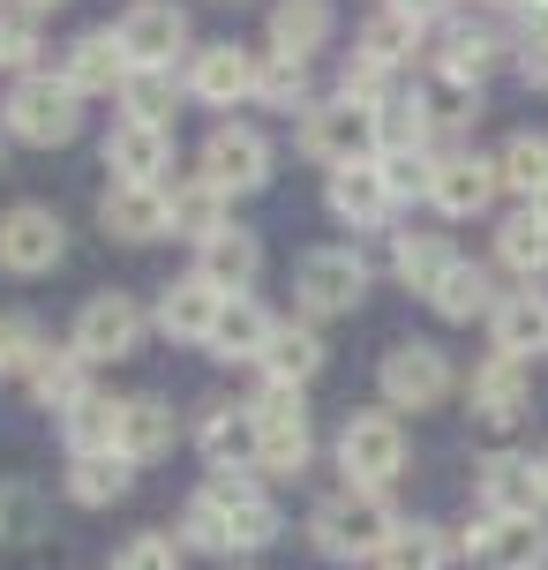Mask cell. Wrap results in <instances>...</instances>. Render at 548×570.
<instances>
[{"mask_svg":"<svg viewBox=\"0 0 548 570\" xmlns=\"http://www.w3.org/2000/svg\"><path fill=\"white\" fill-rule=\"evenodd\" d=\"M271 541H278V503L263 495L256 473H211L180 511V548L196 556H256Z\"/></svg>","mask_w":548,"mask_h":570,"instance_id":"cell-1","label":"cell"},{"mask_svg":"<svg viewBox=\"0 0 548 570\" xmlns=\"http://www.w3.org/2000/svg\"><path fill=\"white\" fill-rule=\"evenodd\" d=\"M399 525L405 518L391 511L375 488H339V495H323L316 511H309V541H316V556H331V563H375Z\"/></svg>","mask_w":548,"mask_h":570,"instance_id":"cell-2","label":"cell"},{"mask_svg":"<svg viewBox=\"0 0 548 570\" xmlns=\"http://www.w3.org/2000/svg\"><path fill=\"white\" fill-rule=\"evenodd\" d=\"M0 128L30 150H53V142H76L84 128V98L60 83L53 68H38V76H16L8 98H0Z\"/></svg>","mask_w":548,"mask_h":570,"instance_id":"cell-3","label":"cell"},{"mask_svg":"<svg viewBox=\"0 0 548 570\" xmlns=\"http://www.w3.org/2000/svg\"><path fill=\"white\" fill-rule=\"evenodd\" d=\"M375 106H353V98H323L301 114V158H316V166L346 173V166H375Z\"/></svg>","mask_w":548,"mask_h":570,"instance_id":"cell-4","label":"cell"},{"mask_svg":"<svg viewBox=\"0 0 548 570\" xmlns=\"http://www.w3.org/2000/svg\"><path fill=\"white\" fill-rule=\"evenodd\" d=\"M375 383H383V413H436L451 399V353L429 338H405L383 353Z\"/></svg>","mask_w":548,"mask_h":570,"instance_id":"cell-5","label":"cell"},{"mask_svg":"<svg viewBox=\"0 0 548 570\" xmlns=\"http://www.w3.org/2000/svg\"><path fill=\"white\" fill-rule=\"evenodd\" d=\"M248 413H256V473H301L309 451H316V428L301 413V391L263 383L256 399H248Z\"/></svg>","mask_w":548,"mask_h":570,"instance_id":"cell-6","label":"cell"},{"mask_svg":"<svg viewBox=\"0 0 548 570\" xmlns=\"http://www.w3.org/2000/svg\"><path fill=\"white\" fill-rule=\"evenodd\" d=\"M339 465H346V488H383L405 473V428L399 413H346L339 428Z\"/></svg>","mask_w":548,"mask_h":570,"instance_id":"cell-7","label":"cell"},{"mask_svg":"<svg viewBox=\"0 0 548 570\" xmlns=\"http://www.w3.org/2000/svg\"><path fill=\"white\" fill-rule=\"evenodd\" d=\"M361 293H369V263L353 256V248H309L301 271H293V301H301V315H353Z\"/></svg>","mask_w":548,"mask_h":570,"instance_id":"cell-8","label":"cell"},{"mask_svg":"<svg viewBox=\"0 0 548 570\" xmlns=\"http://www.w3.org/2000/svg\"><path fill=\"white\" fill-rule=\"evenodd\" d=\"M203 180L218 188V196H256V188H271V142H263V128H241V120H226V128H211V142H203Z\"/></svg>","mask_w":548,"mask_h":570,"instance_id":"cell-9","label":"cell"},{"mask_svg":"<svg viewBox=\"0 0 548 570\" xmlns=\"http://www.w3.org/2000/svg\"><path fill=\"white\" fill-rule=\"evenodd\" d=\"M60 256H68V226H60V210H46V203H16V210H0V271L38 278V271H53Z\"/></svg>","mask_w":548,"mask_h":570,"instance_id":"cell-10","label":"cell"},{"mask_svg":"<svg viewBox=\"0 0 548 570\" xmlns=\"http://www.w3.org/2000/svg\"><path fill=\"white\" fill-rule=\"evenodd\" d=\"M114 46L128 68H174L188 53V16H180L174 0H136L114 23Z\"/></svg>","mask_w":548,"mask_h":570,"instance_id":"cell-11","label":"cell"},{"mask_svg":"<svg viewBox=\"0 0 548 570\" xmlns=\"http://www.w3.org/2000/svg\"><path fill=\"white\" fill-rule=\"evenodd\" d=\"M76 353H84L90 368L98 361H128L136 345H144V308L128 301V293H90L84 301V315H76Z\"/></svg>","mask_w":548,"mask_h":570,"instance_id":"cell-12","label":"cell"},{"mask_svg":"<svg viewBox=\"0 0 548 570\" xmlns=\"http://www.w3.org/2000/svg\"><path fill=\"white\" fill-rule=\"evenodd\" d=\"M256 76H263V53H248V46H196L188 53V98H203V106H218V114H233L241 98H256Z\"/></svg>","mask_w":548,"mask_h":570,"instance_id":"cell-13","label":"cell"},{"mask_svg":"<svg viewBox=\"0 0 548 570\" xmlns=\"http://www.w3.org/2000/svg\"><path fill=\"white\" fill-rule=\"evenodd\" d=\"M526 405H534V375H526V361H503V353H489L481 368H473V383H466V413L481 428H519Z\"/></svg>","mask_w":548,"mask_h":570,"instance_id":"cell-14","label":"cell"},{"mask_svg":"<svg viewBox=\"0 0 548 570\" xmlns=\"http://www.w3.org/2000/svg\"><path fill=\"white\" fill-rule=\"evenodd\" d=\"M473 495H481V518H541V473L519 451L481 458L473 465Z\"/></svg>","mask_w":548,"mask_h":570,"instance_id":"cell-15","label":"cell"},{"mask_svg":"<svg viewBox=\"0 0 548 570\" xmlns=\"http://www.w3.org/2000/svg\"><path fill=\"white\" fill-rule=\"evenodd\" d=\"M106 173L128 180V188H166V173H174V128L114 120V136H106Z\"/></svg>","mask_w":548,"mask_h":570,"instance_id":"cell-16","label":"cell"},{"mask_svg":"<svg viewBox=\"0 0 548 570\" xmlns=\"http://www.w3.org/2000/svg\"><path fill=\"white\" fill-rule=\"evenodd\" d=\"M503 188V173L496 158H473V150H451V158H436V180H429V203L443 218H481Z\"/></svg>","mask_w":548,"mask_h":570,"instance_id":"cell-17","label":"cell"},{"mask_svg":"<svg viewBox=\"0 0 548 570\" xmlns=\"http://www.w3.org/2000/svg\"><path fill=\"white\" fill-rule=\"evenodd\" d=\"M481 570H548V525L541 518H481L473 525Z\"/></svg>","mask_w":548,"mask_h":570,"instance_id":"cell-18","label":"cell"},{"mask_svg":"<svg viewBox=\"0 0 548 570\" xmlns=\"http://www.w3.org/2000/svg\"><path fill=\"white\" fill-rule=\"evenodd\" d=\"M218 308H226V293H218V285H203L196 271H188V278H174L166 293H158L150 323H158L166 338H180V345H203V338H211V323H218Z\"/></svg>","mask_w":548,"mask_h":570,"instance_id":"cell-19","label":"cell"},{"mask_svg":"<svg viewBox=\"0 0 548 570\" xmlns=\"http://www.w3.org/2000/svg\"><path fill=\"white\" fill-rule=\"evenodd\" d=\"M489 338H496V353L503 361H541L548 353V293H503L496 301V315H489Z\"/></svg>","mask_w":548,"mask_h":570,"instance_id":"cell-20","label":"cell"},{"mask_svg":"<svg viewBox=\"0 0 548 570\" xmlns=\"http://www.w3.org/2000/svg\"><path fill=\"white\" fill-rule=\"evenodd\" d=\"M323 203H331V218L353 233H375L383 218H391V180H383V166H346V173H331V188H323Z\"/></svg>","mask_w":548,"mask_h":570,"instance_id":"cell-21","label":"cell"},{"mask_svg":"<svg viewBox=\"0 0 548 570\" xmlns=\"http://www.w3.org/2000/svg\"><path fill=\"white\" fill-rule=\"evenodd\" d=\"M60 83L76 90V98H114L128 83V60H120L114 30H84L68 53H60Z\"/></svg>","mask_w":548,"mask_h":570,"instance_id":"cell-22","label":"cell"},{"mask_svg":"<svg viewBox=\"0 0 548 570\" xmlns=\"http://www.w3.org/2000/svg\"><path fill=\"white\" fill-rule=\"evenodd\" d=\"M211 473H256V413L248 405H211L196 428Z\"/></svg>","mask_w":548,"mask_h":570,"instance_id":"cell-23","label":"cell"},{"mask_svg":"<svg viewBox=\"0 0 548 570\" xmlns=\"http://www.w3.org/2000/svg\"><path fill=\"white\" fill-rule=\"evenodd\" d=\"M256 271H263V240H256V233H241V226L211 233V240H203V256H196V278L218 285L226 301H241V293L256 285Z\"/></svg>","mask_w":548,"mask_h":570,"instance_id":"cell-24","label":"cell"},{"mask_svg":"<svg viewBox=\"0 0 548 570\" xmlns=\"http://www.w3.org/2000/svg\"><path fill=\"white\" fill-rule=\"evenodd\" d=\"M98 226L114 233V240H158V233H174L166 188H128V180H114L106 203H98Z\"/></svg>","mask_w":548,"mask_h":570,"instance_id":"cell-25","label":"cell"},{"mask_svg":"<svg viewBox=\"0 0 548 570\" xmlns=\"http://www.w3.org/2000/svg\"><path fill=\"white\" fill-rule=\"evenodd\" d=\"M263 383H286V391H309L323 368V338H316V323H278L271 331V345H263Z\"/></svg>","mask_w":548,"mask_h":570,"instance_id":"cell-26","label":"cell"},{"mask_svg":"<svg viewBox=\"0 0 548 570\" xmlns=\"http://www.w3.org/2000/svg\"><path fill=\"white\" fill-rule=\"evenodd\" d=\"M271 331H278V323H271V315H263L256 301L241 293V301H226V308H218V323H211L203 353H211V361H226V368H233V361H263Z\"/></svg>","mask_w":548,"mask_h":570,"instance_id":"cell-27","label":"cell"},{"mask_svg":"<svg viewBox=\"0 0 548 570\" xmlns=\"http://www.w3.org/2000/svg\"><path fill=\"white\" fill-rule=\"evenodd\" d=\"M496 53H503V38L481 23H451L443 30V46H436V83H466L481 90V76L496 68Z\"/></svg>","mask_w":548,"mask_h":570,"instance_id":"cell-28","label":"cell"},{"mask_svg":"<svg viewBox=\"0 0 548 570\" xmlns=\"http://www.w3.org/2000/svg\"><path fill=\"white\" fill-rule=\"evenodd\" d=\"M323 38H331V0H278L271 8V60H301L323 53Z\"/></svg>","mask_w":548,"mask_h":570,"instance_id":"cell-29","label":"cell"},{"mask_svg":"<svg viewBox=\"0 0 548 570\" xmlns=\"http://www.w3.org/2000/svg\"><path fill=\"white\" fill-rule=\"evenodd\" d=\"M114 451L128 458V465H150V458L174 451V405L166 399H120V435Z\"/></svg>","mask_w":548,"mask_h":570,"instance_id":"cell-30","label":"cell"},{"mask_svg":"<svg viewBox=\"0 0 548 570\" xmlns=\"http://www.w3.org/2000/svg\"><path fill=\"white\" fill-rule=\"evenodd\" d=\"M84 368H90V361L76 353V345H46L38 368H30V399H38V413H76V405L90 399Z\"/></svg>","mask_w":548,"mask_h":570,"instance_id":"cell-31","label":"cell"},{"mask_svg":"<svg viewBox=\"0 0 548 570\" xmlns=\"http://www.w3.org/2000/svg\"><path fill=\"white\" fill-rule=\"evenodd\" d=\"M166 218H174V233L180 240H211V233H226V196L203 180V173H188V180H174L166 188Z\"/></svg>","mask_w":548,"mask_h":570,"instance_id":"cell-32","label":"cell"},{"mask_svg":"<svg viewBox=\"0 0 548 570\" xmlns=\"http://www.w3.org/2000/svg\"><path fill=\"white\" fill-rule=\"evenodd\" d=\"M375 136H383V150H375V158H405V150H429V136H436L429 98H421V90H405V98H383V106H375Z\"/></svg>","mask_w":548,"mask_h":570,"instance_id":"cell-33","label":"cell"},{"mask_svg":"<svg viewBox=\"0 0 548 570\" xmlns=\"http://www.w3.org/2000/svg\"><path fill=\"white\" fill-rule=\"evenodd\" d=\"M451 248H443V233H399V248H391V271H399L405 293H429L436 301V285L451 278Z\"/></svg>","mask_w":548,"mask_h":570,"instance_id":"cell-34","label":"cell"},{"mask_svg":"<svg viewBox=\"0 0 548 570\" xmlns=\"http://www.w3.org/2000/svg\"><path fill=\"white\" fill-rule=\"evenodd\" d=\"M180 90L174 83V68H128V83H120V120H144V128H166L180 106Z\"/></svg>","mask_w":548,"mask_h":570,"instance_id":"cell-35","label":"cell"},{"mask_svg":"<svg viewBox=\"0 0 548 570\" xmlns=\"http://www.w3.org/2000/svg\"><path fill=\"white\" fill-rule=\"evenodd\" d=\"M128 481H136V465H128L120 451H106V458H68V495H76L84 511L120 503V495H128Z\"/></svg>","mask_w":548,"mask_h":570,"instance_id":"cell-36","label":"cell"},{"mask_svg":"<svg viewBox=\"0 0 548 570\" xmlns=\"http://www.w3.org/2000/svg\"><path fill=\"white\" fill-rule=\"evenodd\" d=\"M60 435H68V458H106L120 435V399H98L90 391L76 413H60Z\"/></svg>","mask_w":548,"mask_h":570,"instance_id":"cell-37","label":"cell"},{"mask_svg":"<svg viewBox=\"0 0 548 570\" xmlns=\"http://www.w3.org/2000/svg\"><path fill=\"white\" fill-rule=\"evenodd\" d=\"M496 263H503V271H519L526 285L548 271V226L534 218V210H519V218H503V226H496Z\"/></svg>","mask_w":548,"mask_h":570,"instance_id":"cell-38","label":"cell"},{"mask_svg":"<svg viewBox=\"0 0 548 570\" xmlns=\"http://www.w3.org/2000/svg\"><path fill=\"white\" fill-rule=\"evenodd\" d=\"M436 315L443 323H473V315H496V285L481 263H451V278L436 285Z\"/></svg>","mask_w":548,"mask_h":570,"instance_id":"cell-39","label":"cell"},{"mask_svg":"<svg viewBox=\"0 0 548 570\" xmlns=\"http://www.w3.org/2000/svg\"><path fill=\"white\" fill-rule=\"evenodd\" d=\"M443 563H451V541H443V525H421V518L399 525L391 548L375 556V570H443Z\"/></svg>","mask_w":548,"mask_h":570,"instance_id":"cell-40","label":"cell"},{"mask_svg":"<svg viewBox=\"0 0 548 570\" xmlns=\"http://www.w3.org/2000/svg\"><path fill=\"white\" fill-rule=\"evenodd\" d=\"M496 173H503V188H519V196L534 203L548 188V136H534V128L511 136V142H503V158H496Z\"/></svg>","mask_w":548,"mask_h":570,"instance_id":"cell-41","label":"cell"},{"mask_svg":"<svg viewBox=\"0 0 548 570\" xmlns=\"http://www.w3.org/2000/svg\"><path fill=\"white\" fill-rule=\"evenodd\" d=\"M256 98L271 106V114H309V68H301V60H271V53H263Z\"/></svg>","mask_w":548,"mask_h":570,"instance_id":"cell-42","label":"cell"},{"mask_svg":"<svg viewBox=\"0 0 548 570\" xmlns=\"http://www.w3.org/2000/svg\"><path fill=\"white\" fill-rule=\"evenodd\" d=\"M38 16H23V8H0V68L8 76H38Z\"/></svg>","mask_w":548,"mask_h":570,"instance_id":"cell-43","label":"cell"},{"mask_svg":"<svg viewBox=\"0 0 548 570\" xmlns=\"http://www.w3.org/2000/svg\"><path fill=\"white\" fill-rule=\"evenodd\" d=\"M413 46H421V23H405L399 8H383L369 30H361V53H375L383 68H399V60H413Z\"/></svg>","mask_w":548,"mask_h":570,"instance_id":"cell-44","label":"cell"},{"mask_svg":"<svg viewBox=\"0 0 548 570\" xmlns=\"http://www.w3.org/2000/svg\"><path fill=\"white\" fill-rule=\"evenodd\" d=\"M383 83H391V68L353 46V53H346V76H339V98H353V106H383Z\"/></svg>","mask_w":548,"mask_h":570,"instance_id":"cell-45","label":"cell"},{"mask_svg":"<svg viewBox=\"0 0 548 570\" xmlns=\"http://www.w3.org/2000/svg\"><path fill=\"white\" fill-rule=\"evenodd\" d=\"M180 556H188V548H180L174 533H136V541L114 556V570H180Z\"/></svg>","mask_w":548,"mask_h":570,"instance_id":"cell-46","label":"cell"},{"mask_svg":"<svg viewBox=\"0 0 548 570\" xmlns=\"http://www.w3.org/2000/svg\"><path fill=\"white\" fill-rule=\"evenodd\" d=\"M421 98H429L436 128H473V120H481V90H466V83H436V90H421Z\"/></svg>","mask_w":548,"mask_h":570,"instance_id":"cell-47","label":"cell"},{"mask_svg":"<svg viewBox=\"0 0 548 570\" xmlns=\"http://www.w3.org/2000/svg\"><path fill=\"white\" fill-rule=\"evenodd\" d=\"M38 353H46V338H38V323L30 315H0V368H38Z\"/></svg>","mask_w":548,"mask_h":570,"instance_id":"cell-48","label":"cell"},{"mask_svg":"<svg viewBox=\"0 0 548 570\" xmlns=\"http://www.w3.org/2000/svg\"><path fill=\"white\" fill-rule=\"evenodd\" d=\"M383 166V180H391V196H429L436 180V158L429 150H405V158H375Z\"/></svg>","mask_w":548,"mask_h":570,"instance_id":"cell-49","label":"cell"},{"mask_svg":"<svg viewBox=\"0 0 548 570\" xmlns=\"http://www.w3.org/2000/svg\"><path fill=\"white\" fill-rule=\"evenodd\" d=\"M519 76L534 90H548V16H534V23H526V38H519Z\"/></svg>","mask_w":548,"mask_h":570,"instance_id":"cell-50","label":"cell"},{"mask_svg":"<svg viewBox=\"0 0 548 570\" xmlns=\"http://www.w3.org/2000/svg\"><path fill=\"white\" fill-rule=\"evenodd\" d=\"M391 8H399L405 23H421V30H429L436 16H443V8H451V0H391Z\"/></svg>","mask_w":548,"mask_h":570,"instance_id":"cell-51","label":"cell"},{"mask_svg":"<svg viewBox=\"0 0 548 570\" xmlns=\"http://www.w3.org/2000/svg\"><path fill=\"white\" fill-rule=\"evenodd\" d=\"M8 8H23V16H53V8H68V0H8Z\"/></svg>","mask_w":548,"mask_h":570,"instance_id":"cell-52","label":"cell"},{"mask_svg":"<svg viewBox=\"0 0 548 570\" xmlns=\"http://www.w3.org/2000/svg\"><path fill=\"white\" fill-rule=\"evenodd\" d=\"M503 8H526V16H548V0H503Z\"/></svg>","mask_w":548,"mask_h":570,"instance_id":"cell-53","label":"cell"},{"mask_svg":"<svg viewBox=\"0 0 548 570\" xmlns=\"http://www.w3.org/2000/svg\"><path fill=\"white\" fill-rule=\"evenodd\" d=\"M526 210H534V218H541V226H548V188H541V196H534V203H526Z\"/></svg>","mask_w":548,"mask_h":570,"instance_id":"cell-54","label":"cell"},{"mask_svg":"<svg viewBox=\"0 0 548 570\" xmlns=\"http://www.w3.org/2000/svg\"><path fill=\"white\" fill-rule=\"evenodd\" d=\"M534 473H541V503H548V451H541V458H534Z\"/></svg>","mask_w":548,"mask_h":570,"instance_id":"cell-55","label":"cell"},{"mask_svg":"<svg viewBox=\"0 0 548 570\" xmlns=\"http://www.w3.org/2000/svg\"><path fill=\"white\" fill-rule=\"evenodd\" d=\"M0 150H8V128H0Z\"/></svg>","mask_w":548,"mask_h":570,"instance_id":"cell-56","label":"cell"},{"mask_svg":"<svg viewBox=\"0 0 548 570\" xmlns=\"http://www.w3.org/2000/svg\"><path fill=\"white\" fill-rule=\"evenodd\" d=\"M0 8H8V0H0Z\"/></svg>","mask_w":548,"mask_h":570,"instance_id":"cell-57","label":"cell"},{"mask_svg":"<svg viewBox=\"0 0 548 570\" xmlns=\"http://www.w3.org/2000/svg\"><path fill=\"white\" fill-rule=\"evenodd\" d=\"M0 375H8V368H0Z\"/></svg>","mask_w":548,"mask_h":570,"instance_id":"cell-58","label":"cell"}]
</instances>
